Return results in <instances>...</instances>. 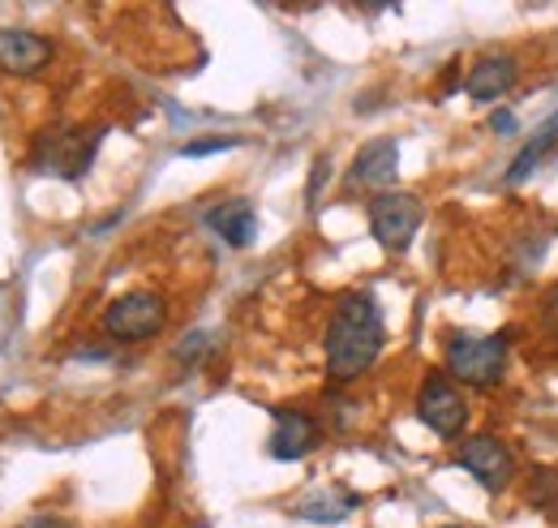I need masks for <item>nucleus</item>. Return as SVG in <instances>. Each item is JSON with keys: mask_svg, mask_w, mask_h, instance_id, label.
<instances>
[{"mask_svg": "<svg viewBox=\"0 0 558 528\" xmlns=\"http://www.w3.org/2000/svg\"><path fill=\"white\" fill-rule=\"evenodd\" d=\"M460 468H469L482 490L498 494V490H507L511 477H515V456H511V447L498 443L494 434H477V439H469V443L460 447Z\"/></svg>", "mask_w": 558, "mask_h": 528, "instance_id": "0eeeda50", "label": "nucleus"}, {"mask_svg": "<svg viewBox=\"0 0 558 528\" xmlns=\"http://www.w3.org/2000/svg\"><path fill=\"white\" fill-rule=\"evenodd\" d=\"M417 412L438 439H460L464 434V421H469V404H464V396L442 374H434V379L421 383Z\"/></svg>", "mask_w": 558, "mask_h": 528, "instance_id": "423d86ee", "label": "nucleus"}, {"mask_svg": "<svg viewBox=\"0 0 558 528\" xmlns=\"http://www.w3.org/2000/svg\"><path fill=\"white\" fill-rule=\"evenodd\" d=\"M511 86H515V61H511V57H486V61H477L473 73H469V82H464V91H469L477 104L502 99Z\"/></svg>", "mask_w": 558, "mask_h": 528, "instance_id": "f8f14e48", "label": "nucleus"}, {"mask_svg": "<svg viewBox=\"0 0 558 528\" xmlns=\"http://www.w3.org/2000/svg\"><path fill=\"white\" fill-rule=\"evenodd\" d=\"M232 146H236L232 137H203V142H190L181 155H190V159H194V155H215V151H232Z\"/></svg>", "mask_w": 558, "mask_h": 528, "instance_id": "2eb2a0df", "label": "nucleus"}, {"mask_svg": "<svg viewBox=\"0 0 558 528\" xmlns=\"http://www.w3.org/2000/svg\"><path fill=\"white\" fill-rule=\"evenodd\" d=\"M396 172H400V146L391 137H374V142H365L356 151V164H352L349 181L352 185H374V190L387 194V185L396 181Z\"/></svg>", "mask_w": 558, "mask_h": 528, "instance_id": "1a4fd4ad", "label": "nucleus"}, {"mask_svg": "<svg viewBox=\"0 0 558 528\" xmlns=\"http://www.w3.org/2000/svg\"><path fill=\"white\" fill-rule=\"evenodd\" d=\"M383 314L374 305L369 292H349L340 297L336 314H331V327H327V370L336 383H352L361 379L378 352H383Z\"/></svg>", "mask_w": 558, "mask_h": 528, "instance_id": "f257e3e1", "label": "nucleus"}, {"mask_svg": "<svg viewBox=\"0 0 558 528\" xmlns=\"http://www.w3.org/2000/svg\"><path fill=\"white\" fill-rule=\"evenodd\" d=\"M489 130H494V133H515V112H494Z\"/></svg>", "mask_w": 558, "mask_h": 528, "instance_id": "a211bd4d", "label": "nucleus"}, {"mask_svg": "<svg viewBox=\"0 0 558 528\" xmlns=\"http://www.w3.org/2000/svg\"><path fill=\"white\" fill-rule=\"evenodd\" d=\"M555 142H558V117H550V121H546V130H542V137H533V142H529V146L515 155V164H511L507 181H524V177L537 168V159H542V155H546Z\"/></svg>", "mask_w": 558, "mask_h": 528, "instance_id": "4468645a", "label": "nucleus"}, {"mask_svg": "<svg viewBox=\"0 0 558 528\" xmlns=\"http://www.w3.org/2000/svg\"><path fill=\"white\" fill-rule=\"evenodd\" d=\"M352 507H356V494H349V490H323V494L301 499V503H296V516H301V520L331 525V520H344Z\"/></svg>", "mask_w": 558, "mask_h": 528, "instance_id": "ddd939ff", "label": "nucleus"}, {"mask_svg": "<svg viewBox=\"0 0 558 528\" xmlns=\"http://www.w3.org/2000/svg\"><path fill=\"white\" fill-rule=\"evenodd\" d=\"M447 370L469 387H494L507 370L502 335H456L447 344Z\"/></svg>", "mask_w": 558, "mask_h": 528, "instance_id": "f03ea898", "label": "nucleus"}, {"mask_svg": "<svg viewBox=\"0 0 558 528\" xmlns=\"http://www.w3.org/2000/svg\"><path fill=\"white\" fill-rule=\"evenodd\" d=\"M447 528H460V525H447Z\"/></svg>", "mask_w": 558, "mask_h": 528, "instance_id": "6ab92c4d", "label": "nucleus"}, {"mask_svg": "<svg viewBox=\"0 0 558 528\" xmlns=\"http://www.w3.org/2000/svg\"><path fill=\"white\" fill-rule=\"evenodd\" d=\"M207 228L223 245L245 250L254 241V232H258V211H254V202L232 199L223 202V206H215V211H207Z\"/></svg>", "mask_w": 558, "mask_h": 528, "instance_id": "9b49d317", "label": "nucleus"}, {"mask_svg": "<svg viewBox=\"0 0 558 528\" xmlns=\"http://www.w3.org/2000/svg\"><path fill=\"white\" fill-rule=\"evenodd\" d=\"M203 348H207V335H203V331H194V335H190V339L177 348V357H181V361H190V357H198Z\"/></svg>", "mask_w": 558, "mask_h": 528, "instance_id": "dca6fc26", "label": "nucleus"}, {"mask_svg": "<svg viewBox=\"0 0 558 528\" xmlns=\"http://www.w3.org/2000/svg\"><path fill=\"white\" fill-rule=\"evenodd\" d=\"M99 137H104V130H70V125L48 130L35 142V164L44 172H57V177H70L73 181V177H82L90 168Z\"/></svg>", "mask_w": 558, "mask_h": 528, "instance_id": "7ed1b4c3", "label": "nucleus"}, {"mask_svg": "<svg viewBox=\"0 0 558 528\" xmlns=\"http://www.w3.org/2000/svg\"><path fill=\"white\" fill-rule=\"evenodd\" d=\"M163 319H168L163 297H155V292H125V297H117L104 310V331L112 339H121V344H142V339L159 335Z\"/></svg>", "mask_w": 558, "mask_h": 528, "instance_id": "39448f33", "label": "nucleus"}, {"mask_svg": "<svg viewBox=\"0 0 558 528\" xmlns=\"http://www.w3.org/2000/svg\"><path fill=\"white\" fill-rule=\"evenodd\" d=\"M318 447V421L296 408H276V434H271V456L276 460H301Z\"/></svg>", "mask_w": 558, "mask_h": 528, "instance_id": "6e6552de", "label": "nucleus"}, {"mask_svg": "<svg viewBox=\"0 0 558 528\" xmlns=\"http://www.w3.org/2000/svg\"><path fill=\"white\" fill-rule=\"evenodd\" d=\"M17 528H73V525L61 520V516H31V520H22Z\"/></svg>", "mask_w": 558, "mask_h": 528, "instance_id": "f3484780", "label": "nucleus"}, {"mask_svg": "<svg viewBox=\"0 0 558 528\" xmlns=\"http://www.w3.org/2000/svg\"><path fill=\"white\" fill-rule=\"evenodd\" d=\"M52 61V44L44 39V35H35V31H0V69L4 73H17V77H26V73H39V69Z\"/></svg>", "mask_w": 558, "mask_h": 528, "instance_id": "9d476101", "label": "nucleus"}, {"mask_svg": "<svg viewBox=\"0 0 558 528\" xmlns=\"http://www.w3.org/2000/svg\"><path fill=\"white\" fill-rule=\"evenodd\" d=\"M369 228H374L383 250L404 254L421 228V202L404 190H387V194L369 199Z\"/></svg>", "mask_w": 558, "mask_h": 528, "instance_id": "20e7f679", "label": "nucleus"}]
</instances>
